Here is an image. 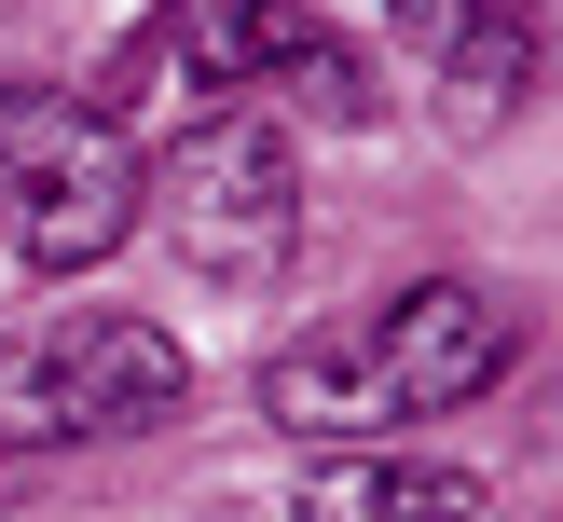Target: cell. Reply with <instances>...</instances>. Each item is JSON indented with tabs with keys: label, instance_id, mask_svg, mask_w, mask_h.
Segmentation results:
<instances>
[{
	"label": "cell",
	"instance_id": "1",
	"mask_svg": "<svg viewBox=\"0 0 563 522\" xmlns=\"http://www.w3.org/2000/svg\"><path fill=\"white\" fill-rule=\"evenodd\" d=\"M509 371H522V316L509 302H495L482 275H412V289L302 330L262 371V412L289 440H385V426L454 412V399H482V385H509Z\"/></svg>",
	"mask_w": 563,
	"mask_h": 522
},
{
	"label": "cell",
	"instance_id": "7",
	"mask_svg": "<svg viewBox=\"0 0 563 522\" xmlns=\"http://www.w3.org/2000/svg\"><path fill=\"white\" fill-rule=\"evenodd\" d=\"M97 124V97H42V82H0V234L27 220V192L69 165V137Z\"/></svg>",
	"mask_w": 563,
	"mask_h": 522
},
{
	"label": "cell",
	"instance_id": "6",
	"mask_svg": "<svg viewBox=\"0 0 563 522\" xmlns=\"http://www.w3.org/2000/svg\"><path fill=\"white\" fill-rule=\"evenodd\" d=\"M385 14H399V42L427 69L467 82V110L537 97V0H385Z\"/></svg>",
	"mask_w": 563,
	"mask_h": 522
},
{
	"label": "cell",
	"instance_id": "3",
	"mask_svg": "<svg viewBox=\"0 0 563 522\" xmlns=\"http://www.w3.org/2000/svg\"><path fill=\"white\" fill-rule=\"evenodd\" d=\"M137 220H165L192 275H275L302 247L289 124L275 110H192V124H165V165H137Z\"/></svg>",
	"mask_w": 563,
	"mask_h": 522
},
{
	"label": "cell",
	"instance_id": "8",
	"mask_svg": "<svg viewBox=\"0 0 563 522\" xmlns=\"http://www.w3.org/2000/svg\"><path fill=\"white\" fill-rule=\"evenodd\" d=\"M0 481H14V454H0Z\"/></svg>",
	"mask_w": 563,
	"mask_h": 522
},
{
	"label": "cell",
	"instance_id": "2",
	"mask_svg": "<svg viewBox=\"0 0 563 522\" xmlns=\"http://www.w3.org/2000/svg\"><path fill=\"white\" fill-rule=\"evenodd\" d=\"M192 412V357L179 330L124 316V302H82L0 344V454H82V440H152Z\"/></svg>",
	"mask_w": 563,
	"mask_h": 522
},
{
	"label": "cell",
	"instance_id": "4",
	"mask_svg": "<svg viewBox=\"0 0 563 522\" xmlns=\"http://www.w3.org/2000/svg\"><path fill=\"white\" fill-rule=\"evenodd\" d=\"M124 234H137V137L97 110V124L69 137V165L27 192V220H14L0 247H14L27 275H82V262H110Z\"/></svg>",
	"mask_w": 563,
	"mask_h": 522
},
{
	"label": "cell",
	"instance_id": "5",
	"mask_svg": "<svg viewBox=\"0 0 563 522\" xmlns=\"http://www.w3.org/2000/svg\"><path fill=\"white\" fill-rule=\"evenodd\" d=\"M482 467H440V454H330L302 467L289 522H482Z\"/></svg>",
	"mask_w": 563,
	"mask_h": 522
}]
</instances>
